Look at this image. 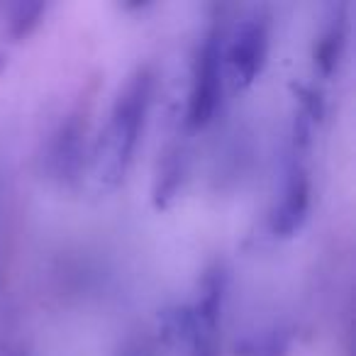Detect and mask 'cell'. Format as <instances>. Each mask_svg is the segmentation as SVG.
<instances>
[{
    "label": "cell",
    "instance_id": "6da1fadb",
    "mask_svg": "<svg viewBox=\"0 0 356 356\" xmlns=\"http://www.w3.org/2000/svg\"><path fill=\"white\" fill-rule=\"evenodd\" d=\"M152 88L154 81L149 71H137L115 98L108 124L100 132L93 152L95 178L105 188L118 186L132 163L152 105Z\"/></svg>",
    "mask_w": 356,
    "mask_h": 356
},
{
    "label": "cell",
    "instance_id": "7a4b0ae2",
    "mask_svg": "<svg viewBox=\"0 0 356 356\" xmlns=\"http://www.w3.org/2000/svg\"><path fill=\"white\" fill-rule=\"evenodd\" d=\"M268 56V22L259 15L237 22L227 42L222 40L225 79L234 88H247L264 71Z\"/></svg>",
    "mask_w": 356,
    "mask_h": 356
},
{
    "label": "cell",
    "instance_id": "3957f363",
    "mask_svg": "<svg viewBox=\"0 0 356 356\" xmlns=\"http://www.w3.org/2000/svg\"><path fill=\"white\" fill-rule=\"evenodd\" d=\"M225 64H222V35L210 32L198 51L193 69V83L188 95V122L193 127H205L213 122L225 90Z\"/></svg>",
    "mask_w": 356,
    "mask_h": 356
},
{
    "label": "cell",
    "instance_id": "277c9868",
    "mask_svg": "<svg viewBox=\"0 0 356 356\" xmlns=\"http://www.w3.org/2000/svg\"><path fill=\"white\" fill-rule=\"evenodd\" d=\"M307 205H310V178H307L305 168L300 163H296L291 168V173H288V181L283 186L281 205H278L276 215H273L276 232L291 234L302 222V218H305Z\"/></svg>",
    "mask_w": 356,
    "mask_h": 356
}]
</instances>
